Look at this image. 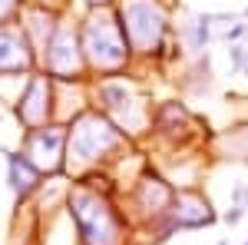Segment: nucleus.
<instances>
[{
	"instance_id": "obj_1",
	"label": "nucleus",
	"mask_w": 248,
	"mask_h": 245,
	"mask_svg": "<svg viewBox=\"0 0 248 245\" xmlns=\"http://www.w3.org/2000/svg\"><path fill=\"white\" fill-rule=\"evenodd\" d=\"M83 57L90 60V66L99 73H109L116 66H123L129 57L126 33L119 30V23L106 14H93L83 23Z\"/></svg>"
},
{
	"instance_id": "obj_2",
	"label": "nucleus",
	"mask_w": 248,
	"mask_h": 245,
	"mask_svg": "<svg viewBox=\"0 0 248 245\" xmlns=\"http://www.w3.org/2000/svg\"><path fill=\"white\" fill-rule=\"evenodd\" d=\"M66 130H70V136H66V163L70 166H73V159L77 163H99L119 143V132L109 126L106 116H99V113L73 116V123Z\"/></svg>"
},
{
	"instance_id": "obj_3",
	"label": "nucleus",
	"mask_w": 248,
	"mask_h": 245,
	"mask_svg": "<svg viewBox=\"0 0 248 245\" xmlns=\"http://www.w3.org/2000/svg\"><path fill=\"white\" fill-rule=\"evenodd\" d=\"M66 209H70V215L77 222L83 245H113L116 242V215L106 199H99L90 189H77V192H70Z\"/></svg>"
},
{
	"instance_id": "obj_4",
	"label": "nucleus",
	"mask_w": 248,
	"mask_h": 245,
	"mask_svg": "<svg viewBox=\"0 0 248 245\" xmlns=\"http://www.w3.org/2000/svg\"><path fill=\"white\" fill-rule=\"evenodd\" d=\"M66 136L70 130L66 126H57V123H50V126H40V130H30L23 132V156L30 159V166L43 176H53V172L63 169V163H66Z\"/></svg>"
},
{
	"instance_id": "obj_5",
	"label": "nucleus",
	"mask_w": 248,
	"mask_h": 245,
	"mask_svg": "<svg viewBox=\"0 0 248 245\" xmlns=\"http://www.w3.org/2000/svg\"><path fill=\"white\" fill-rule=\"evenodd\" d=\"M43 70L50 80H60V83H66V80H77V70L83 66V40L77 37V30H73V23H60V30L53 33V40L43 47Z\"/></svg>"
},
{
	"instance_id": "obj_6",
	"label": "nucleus",
	"mask_w": 248,
	"mask_h": 245,
	"mask_svg": "<svg viewBox=\"0 0 248 245\" xmlns=\"http://www.w3.org/2000/svg\"><path fill=\"white\" fill-rule=\"evenodd\" d=\"M14 113L27 126V132L40 130V126H50V119H53V80L43 73H30L17 96Z\"/></svg>"
},
{
	"instance_id": "obj_7",
	"label": "nucleus",
	"mask_w": 248,
	"mask_h": 245,
	"mask_svg": "<svg viewBox=\"0 0 248 245\" xmlns=\"http://www.w3.org/2000/svg\"><path fill=\"white\" fill-rule=\"evenodd\" d=\"M37 66V50L20 23L0 27V76H30Z\"/></svg>"
},
{
	"instance_id": "obj_8",
	"label": "nucleus",
	"mask_w": 248,
	"mask_h": 245,
	"mask_svg": "<svg viewBox=\"0 0 248 245\" xmlns=\"http://www.w3.org/2000/svg\"><path fill=\"white\" fill-rule=\"evenodd\" d=\"M40 179L43 176L30 166V159L23 152H7V182H10L17 199H30L40 189Z\"/></svg>"
},
{
	"instance_id": "obj_9",
	"label": "nucleus",
	"mask_w": 248,
	"mask_h": 245,
	"mask_svg": "<svg viewBox=\"0 0 248 245\" xmlns=\"http://www.w3.org/2000/svg\"><path fill=\"white\" fill-rule=\"evenodd\" d=\"M20 10H23V0H0V27L17 23Z\"/></svg>"
},
{
	"instance_id": "obj_10",
	"label": "nucleus",
	"mask_w": 248,
	"mask_h": 245,
	"mask_svg": "<svg viewBox=\"0 0 248 245\" xmlns=\"http://www.w3.org/2000/svg\"><path fill=\"white\" fill-rule=\"evenodd\" d=\"M205 40H209V20H195V27H192V43L202 47Z\"/></svg>"
},
{
	"instance_id": "obj_11",
	"label": "nucleus",
	"mask_w": 248,
	"mask_h": 245,
	"mask_svg": "<svg viewBox=\"0 0 248 245\" xmlns=\"http://www.w3.org/2000/svg\"><path fill=\"white\" fill-rule=\"evenodd\" d=\"M242 215H245V209H242V206H232L229 212H225V222H232V226H235V222H238Z\"/></svg>"
},
{
	"instance_id": "obj_12",
	"label": "nucleus",
	"mask_w": 248,
	"mask_h": 245,
	"mask_svg": "<svg viewBox=\"0 0 248 245\" xmlns=\"http://www.w3.org/2000/svg\"><path fill=\"white\" fill-rule=\"evenodd\" d=\"M90 3H106V0H90Z\"/></svg>"
},
{
	"instance_id": "obj_13",
	"label": "nucleus",
	"mask_w": 248,
	"mask_h": 245,
	"mask_svg": "<svg viewBox=\"0 0 248 245\" xmlns=\"http://www.w3.org/2000/svg\"><path fill=\"white\" fill-rule=\"evenodd\" d=\"M245 245H248V242H245Z\"/></svg>"
}]
</instances>
